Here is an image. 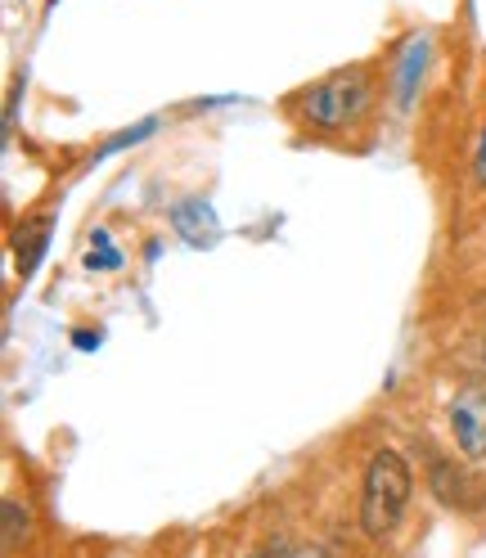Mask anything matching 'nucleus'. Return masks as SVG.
Masks as SVG:
<instances>
[{"label":"nucleus","mask_w":486,"mask_h":558,"mask_svg":"<svg viewBox=\"0 0 486 558\" xmlns=\"http://www.w3.org/2000/svg\"><path fill=\"white\" fill-rule=\"evenodd\" d=\"M369 99H374V77L365 63H356V68H338V73L302 86L289 99V113L297 118V126L316 135H342L365 118Z\"/></svg>","instance_id":"nucleus-1"},{"label":"nucleus","mask_w":486,"mask_h":558,"mask_svg":"<svg viewBox=\"0 0 486 558\" xmlns=\"http://www.w3.org/2000/svg\"><path fill=\"white\" fill-rule=\"evenodd\" d=\"M414 500V469L401 450L374 446L361 473V532L369 541H384L401 527V518Z\"/></svg>","instance_id":"nucleus-2"},{"label":"nucleus","mask_w":486,"mask_h":558,"mask_svg":"<svg viewBox=\"0 0 486 558\" xmlns=\"http://www.w3.org/2000/svg\"><path fill=\"white\" fill-rule=\"evenodd\" d=\"M446 424H450V437H455V450L464 464H482L486 460V383L482 378H469L455 388L446 405Z\"/></svg>","instance_id":"nucleus-3"},{"label":"nucleus","mask_w":486,"mask_h":558,"mask_svg":"<svg viewBox=\"0 0 486 558\" xmlns=\"http://www.w3.org/2000/svg\"><path fill=\"white\" fill-rule=\"evenodd\" d=\"M424 486H428V496L446 509H473L477 505L469 469L455 456H441L433 441H424Z\"/></svg>","instance_id":"nucleus-4"},{"label":"nucleus","mask_w":486,"mask_h":558,"mask_svg":"<svg viewBox=\"0 0 486 558\" xmlns=\"http://www.w3.org/2000/svg\"><path fill=\"white\" fill-rule=\"evenodd\" d=\"M428 63H433V37L428 32H410L392 54V104L397 109H410V104L420 99Z\"/></svg>","instance_id":"nucleus-5"},{"label":"nucleus","mask_w":486,"mask_h":558,"mask_svg":"<svg viewBox=\"0 0 486 558\" xmlns=\"http://www.w3.org/2000/svg\"><path fill=\"white\" fill-rule=\"evenodd\" d=\"M171 230H177L185 243H194V248H212L221 226H217V213H212V203L190 194L181 203H171Z\"/></svg>","instance_id":"nucleus-6"},{"label":"nucleus","mask_w":486,"mask_h":558,"mask_svg":"<svg viewBox=\"0 0 486 558\" xmlns=\"http://www.w3.org/2000/svg\"><path fill=\"white\" fill-rule=\"evenodd\" d=\"M50 230H54V213H37V217H23L14 226V270L19 279H32L50 248Z\"/></svg>","instance_id":"nucleus-7"},{"label":"nucleus","mask_w":486,"mask_h":558,"mask_svg":"<svg viewBox=\"0 0 486 558\" xmlns=\"http://www.w3.org/2000/svg\"><path fill=\"white\" fill-rule=\"evenodd\" d=\"M27 541H32V509L19 496H5V505H0V545H5V558H14Z\"/></svg>","instance_id":"nucleus-8"},{"label":"nucleus","mask_w":486,"mask_h":558,"mask_svg":"<svg viewBox=\"0 0 486 558\" xmlns=\"http://www.w3.org/2000/svg\"><path fill=\"white\" fill-rule=\"evenodd\" d=\"M158 131V118H145V122H135V126H126V131H118V135H109L104 145L95 149V162L99 158H109V154H118V149H131V145H141V140H149Z\"/></svg>","instance_id":"nucleus-9"},{"label":"nucleus","mask_w":486,"mask_h":558,"mask_svg":"<svg viewBox=\"0 0 486 558\" xmlns=\"http://www.w3.org/2000/svg\"><path fill=\"white\" fill-rule=\"evenodd\" d=\"M122 253L113 248V234L109 230H90V253H86V270H118Z\"/></svg>","instance_id":"nucleus-10"},{"label":"nucleus","mask_w":486,"mask_h":558,"mask_svg":"<svg viewBox=\"0 0 486 558\" xmlns=\"http://www.w3.org/2000/svg\"><path fill=\"white\" fill-rule=\"evenodd\" d=\"M473 190H477V194H486V118H482L477 149H473Z\"/></svg>","instance_id":"nucleus-11"},{"label":"nucleus","mask_w":486,"mask_h":558,"mask_svg":"<svg viewBox=\"0 0 486 558\" xmlns=\"http://www.w3.org/2000/svg\"><path fill=\"white\" fill-rule=\"evenodd\" d=\"M99 342H104L99 329H73V347H77V352H95Z\"/></svg>","instance_id":"nucleus-12"},{"label":"nucleus","mask_w":486,"mask_h":558,"mask_svg":"<svg viewBox=\"0 0 486 558\" xmlns=\"http://www.w3.org/2000/svg\"><path fill=\"white\" fill-rule=\"evenodd\" d=\"M275 558H329L320 545H289V549H280Z\"/></svg>","instance_id":"nucleus-13"},{"label":"nucleus","mask_w":486,"mask_h":558,"mask_svg":"<svg viewBox=\"0 0 486 558\" xmlns=\"http://www.w3.org/2000/svg\"><path fill=\"white\" fill-rule=\"evenodd\" d=\"M473 369H477V378H486V333L473 338Z\"/></svg>","instance_id":"nucleus-14"},{"label":"nucleus","mask_w":486,"mask_h":558,"mask_svg":"<svg viewBox=\"0 0 486 558\" xmlns=\"http://www.w3.org/2000/svg\"><path fill=\"white\" fill-rule=\"evenodd\" d=\"M243 558H270V554L266 549H253V554H243Z\"/></svg>","instance_id":"nucleus-15"}]
</instances>
